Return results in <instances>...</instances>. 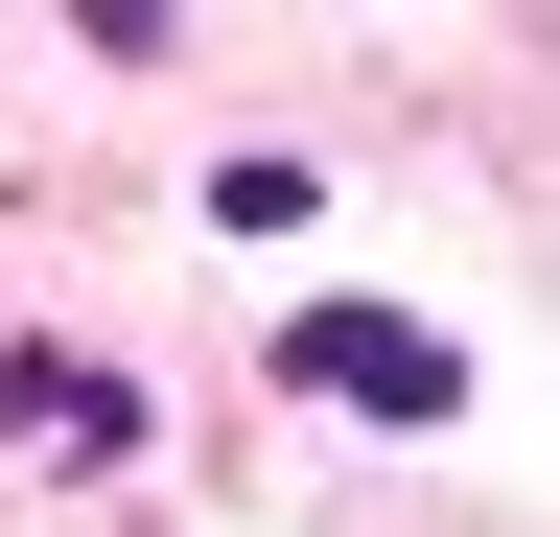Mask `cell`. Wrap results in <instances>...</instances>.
<instances>
[{
	"label": "cell",
	"instance_id": "cell-1",
	"mask_svg": "<svg viewBox=\"0 0 560 537\" xmlns=\"http://www.w3.org/2000/svg\"><path fill=\"white\" fill-rule=\"evenodd\" d=\"M280 374L350 397V421H467V351H444V327H397V304H280Z\"/></svg>",
	"mask_w": 560,
	"mask_h": 537
}]
</instances>
